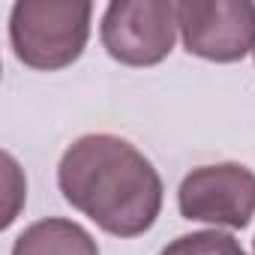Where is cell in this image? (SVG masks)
Segmentation results:
<instances>
[{
	"mask_svg": "<svg viewBox=\"0 0 255 255\" xmlns=\"http://www.w3.org/2000/svg\"><path fill=\"white\" fill-rule=\"evenodd\" d=\"M87 0H18L9 9V45L18 63L36 72L72 66L90 39Z\"/></svg>",
	"mask_w": 255,
	"mask_h": 255,
	"instance_id": "obj_2",
	"label": "cell"
},
{
	"mask_svg": "<svg viewBox=\"0 0 255 255\" xmlns=\"http://www.w3.org/2000/svg\"><path fill=\"white\" fill-rule=\"evenodd\" d=\"M252 252H255V240H252Z\"/></svg>",
	"mask_w": 255,
	"mask_h": 255,
	"instance_id": "obj_8",
	"label": "cell"
},
{
	"mask_svg": "<svg viewBox=\"0 0 255 255\" xmlns=\"http://www.w3.org/2000/svg\"><path fill=\"white\" fill-rule=\"evenodd\" d=\"M177 210L189 222L240 231L255 216V171L243 162L198 165L180 180Z\"/></svg>",
	"mask_w": 255,
	"mask_h": 255,
	"instance_id": "obj_5",
	"label": "cell"
},
{
	"mask_svg": "<svg viewBox=\"0 0 255 255\" xmlns=\"http://www.w3.org/2000/svg\"><path fill=\"white\" fill-rule=\"evenodd\" d=\"M252 60H255V51H252Z\"/></svg>",
	"mask_w": 255,
	"mask_h": 255,
	"instance_id": "obj_9",
	"label": "cell"
},
{
	"mask_svg": "<svg viewBox=\"0 0 255 255\" xmlns=\"http://www.w3.org/2000/svg\"><path fill=\"white\" fill-rule=\"evenodd\" d=\"M12 255H99L93 234L63 216L30 222L12 243Z\"/></svg>",
	"mask_w": 255,
	"mask_h": 255,
	"instance_id": "obj_6",
	"label": "cell"
},
{
	"mask_svg": "<svg viewBox=\"0 0 255 255\" xmlns=\"http://www.w3.org/2000/svg\"><path fill=\"white\" fill-rule=\"evenodd\" d=\"M177 3L171 0H114L99 21V39L123 66H159L177 42Z\"/></svg>",
	"mask_w": 255,
	"mask_h": 255,
	"instance_id": "obj_3",
	"label": "cell"
},
{
	"mask_svg": "<svg viewBox=\"0 0 255 255\" xmlns=\"http://www.w3.org/2000/svg\"><path fill=\"white\" fill-rule=\"evenodd\" d=\"M159 255H246L240 240H234L225 231L207 228V231H192L174 237L168 246L159 249Z\"/></svg>",
	"mask_w": 255,
	"mask_h": 255,
	"instance_id": "obj_7",
	"label": "cell"
},
{
	"mask_svg": "<svg viewBox=\"0 0 255 255\" xmlns=\"http://www.w3.org/2000/svg\"><path fill=\"white\" fill-rule=\"evenodd\" d=\"M57 189L111 237H138L162 213L165 186L153 162L120 135L87 132L57 162Z\"/></svg>",
	"mask_w": 255,
	"mask_h": 255,
	"instance_id": "obj_1",
	"label": "cell"
},
{
	"mask_svg": "<svg viewBox=\"0 0 255 255\" xmlns=\"http://www.w3.org/2000/svg\"><path fill=\"white\" fill-rule=\"evenodd\" d=\"M177 33L192 57L237 63L255 51L252 0H180Z\"/></svg>",
	"mask_w": 255,
	"mask_h": 255,
	"instance_id": "obj_4",
	"label": "cell"
}]
</instances>
